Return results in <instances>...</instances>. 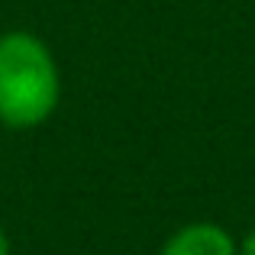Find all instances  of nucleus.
Segmentation results:
<instances>
[{"mask_svg": "<svg viewBox=\"0 0 255 255\" xmlns=\"http://www.w3.org/2000/svg\"><path fill=\"white\" fill-rule=\"evenodd\" d=\"M62 100V71L36 32H0V126L29 132L49 123Z\"/></svg>", "mask_w": 255, "mask_h": 255, "instance_id": "obj_1", "label": "nucleus"}, {"mask_svg": "<svg viewBox=\"0 0 255 255\" xmlns=\"http://www.w3.org/2000/svg\"><path fill=\"white\" fill-rule=\"evenodd\" d=\"M158 255H236V236L213 220H191L165 239Z\"/></svg>", "mask_w": 255, "mask_h": 255, "instance_id": "obj_2", "label": "nucleus"}, {"mask_svg": "<svg viewBox=\"0 0 255 255\" xmlns=\"http://www.w3.org/2000/svg\"><path fill=\"white\" fill-rule=\"evenodd\" d=\"M236 255H255V230H249L243 239H236Z\"/></svg>", "mask_w": 255, "mask_h": 255, "instance_id": "obj_3", "label": "nucleus"}, {"mask_svg": "<svg viewBox=\"0 0 255 255\" xmlns=\"http://www.w3.org/2000/svg\"><path fill=\"white\" fill-rule=\"evenodd\" d=\"M0 255H13V246H10V233L3 230V223H0Z\"/></svg>", "mask_w": 255, "mask_h": 255, "instance_id": "obj_4", "label": "nucleus"}]
</instances>
